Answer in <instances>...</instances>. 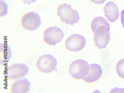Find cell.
Segmentation results:
<instances>
[{"mask_svg":"<svg viewBox=\"0 0 124 93\" xmlns=\"http://www.w3.org/2000/svg\"><path fill=\"white\" fill-rule=\"evenodd\" d=\"M56 14L62 23L71 25L77 23L80 18L78 12L72 8L71 5L66 3L58 7Z\"/></svg>","mask_w":124,"mask_h":93,"instance_id":"6da1fadb","label":"cell"},{"mask_svg":"<svg viewBox=\"0 0 124 93\" xmlns=\"http://www.w3.org/2000/svg\"><path fill=\"white\" fill-rule=\"evenodd\" d=\"M90 71V65L86 61L82 59L77 60L72 62L69 69L70 75L77 80H82L85 78Z\"/></svg>","mask_w":124,"mask_h":93,"instance_id":"7a4b0ae2","label":"cell"},{"mask_svg":"<svg viewBox=\"0 0 124 93\" xmlns=\"http://www.w3.org/2000/svg\"><path fill=\"white\" fill-rule=\"evenodd\" d=\"M29 71L28 67L25 64L16 63L5 68L3 74L5 79L12 81L23 78L28 74Z\"/></svg>","mask_w":124,"mask_h":93,"instance_id":"3957f363","label":"cell"},{"mask_svg":"<svg viewBox=\"0 0 124 93\" xmlns=\"http://www.w3.org/2000/svg\"><path fill=\"white\" fill-rule=\"evenodd\" d=\"M57 62L56 58L50 54H44L39 57L36 62V68L40 73H50L56 68Z\"/></svg>","mask_w":124,"mask_h":93,"instance_id":"277c9868","label":"cell"},{"mask_svg":"<svg viewBox=\"0 0 124 93\" xmlns=\"http://www.w3.org/2000/svg\"><path fill=\"white\" fill-rule=\"evenodd\" d=\"M65 36L63 31L56 26L49 27L43 33L44 42L48 46H54L61 42Z\"/></svg>","mask_w":124,"mask_h":93,"instance_id":"5b68a950","label":"cell"},{"mask_svg":"<svg viewBox=\"0 0 124 93\" xmlns=\"http://www.w3.org/2000/svg\"><path fill=\"white\" fill-rule=\"evenodd\" d=\"M110 28L101 25L96 30L94 33L93 41L95 46L100 49L106 48L110 39Z\"/></svg>","mask_w":124,"mask_h":93,"instance_id":"8992f818","label":"cell"},{"mask_svg":"<svg viewBox=\"0 0 124 93\" xmlns=\"http://www.w3.org/2000/svg\"><path fill=\"white\" fill-rule=\"evenodd\" d=\"M41 19L39 15L34 12L24 14L20 19V23L22 27L28 31L35 30L40 26Z\"/></svg>","mask_w":124,"mask_h":93,"instance_id":"52a82bcc","label":"cell"},{"mask_svg":"<svg viewBox=\"0 0 124 93\" xmlns=\"http://www.w3.org/2000/svg\"><path fill=\"white\" fill-rule=\"evenodd\" d=\"M86 42V39L84 36L78 34H73L66 39L65 46L67 50L71 52H78L85 47Z\"/></svg>","mask_w":124,"mask_h":93,"instance_id":"ba28073f","label":"cell"},{"mask_svg":"<svg viewBox=\"0 0 124 93\" xmlns=\"http://www.w3.org/2000/svg\"><path fill=\"white\" fill-rule=\"evenodd\" d=\"M104 16L110 22H116L119 18V11L117 5L113 1L107 3L103 8Z\"/></svg>","mask_w":124,"mask_h":93,"instance_id":"9c48e42d","label":"cell"},{"mask_svg":"<svg viewBox=\"0 0 124 93\" xmlns=\"http://www.w3.org/2000/svg\"><path fill=\"white\" fill-rule=\"evenodd\" d=\"M31 84L27 79H23L15 81L10 85V93H26L29 91Z\"/></svg>","mask_w":124,"mask_h":93,"instance_id":"30bf717a","label":"cell"},{"mask_svg":"<svg viewBox=\"0 0 124 93\" xmlns=\"http://www.w3.org/2000/svg\"><path fill=\"white\" fill-rule=\"evenodd\" d=\"M90 71L88 76L82 79L85 82L88 84L94 83L101 77L102 73L101 67L97 64L90 65Z\"/></svg>","mask_w":124,"mask_h":93,"instance_id":"8fae6325","label":"cell"},{"mask_svg":"<svg viewBox=\"0 0 124 93\" xmlns=\"http://www.w3.org/2000/svg\"><path fill=\"white\" fill-rule=\"evenodd\" d=\"M11 51L9 46L3 44H1L0 49V65L6 64L11 58Z\"/></svg>","mask_w":124,"mask_h":93,"instance_id":"7c38bea8","label":"cell"},{"mask_svg":"<svg viewBox=\"0 0 124 93\" xmlns=\"http://www.w3.org/2000/svg\"><path fill=\"white\" fill-rule=\"evenodd\" d=\"M104 25L110 28V25L107 20L101 16H98L93 19L91 24V28L93 33H94L96 29L99 26Z\"/></svg>","mask_w":124,"mask_h":93,"instance_id":"4fadbf2b","label":"cell"},{"mask_svg":"<svg viewBox=\"0 0 124 93\" xmlns=\"http://www.w3.org/2000/svg\"><path fill=\"white\" fill-rule=\"evenodd\" d=\"M116 71L118 76L124 80V58L119 60L117 63Z\"/></svg>","mask_w":124,"mask_h":93,"instance_id":"5bb4252c","label":"cell"},{"mask_svg":"<svg viewBox=\"0 0 124 93\" xmlns=\"http://www.w3.org/2000/svg\"><path fill=\"white\" fill-rule=\"evenodd\" d=\"M7 6L5 2L2 0L0 1V16L6 15L8 12Z\"/></svg>","mask_w":124,"mask_h":93,"instance_id":"9a60e30c","label":"cell"},{"mask_svg":"<svg viewBox=\"0 0 124 93\" xmlns=\"http://www.w3.org/2000/svg\"><path fill=\"white\" fill-rule=\"evenodd\" d=\"M110 93H124V89L123 88H119L116 87L111 90Z\"/></svg>","mask_w":124,"mask_h":93,"instance_id":"2e32d148","label":"cell"},{"mask_svg":"<svg viewBox=\"0 0 124 93\" xmlns=\"http://www.w3.org/2000/svg\"><path fill=\"white\" fill-rule=\"evenodd\" d=\"M90 1L94 4L100 5L105 3L107 0H90Z\"/></svg>","mask_w":124,"mask_h":93,"instance_id":"e0dca14e","label":"cell"},{"mask_svg":"<svg viewBox=\"0 0 124 93\" xmlns=\"http://www.w3.org/2000/svg\"><path fill=\"white\" fill-rule=\"evenodd\" d=\"M38 0H21L23 3L27 5H29L35 2Z\"/></svg>","mask_w":124,"mask_h":93,"instance_id":"ac0fdd59","label":"cell"},{"mask_svg":"<svg viewBox=\"0 0 124 93\" xmlns=\"http://www.w3.org/2000/svg\"><path fill=\"white\" fill-rule=\"evenodd\" d=\"M121 19L122 24L124 29V9L122 10L121 13Z\"/></svg>","mask_w":124,"mask_h":93,"instance_id":"d6986e66","label":"cell"}]
</instances>
